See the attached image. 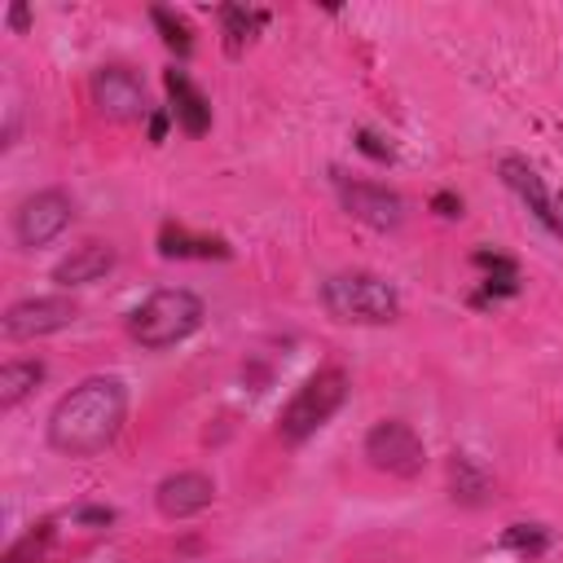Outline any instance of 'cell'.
Returning a JSON list of instances; mask_svg holds the SVG:
<instances>
[{
	"mask_svg": "<svg viewBox=\"0 0 563 563\" xmlns=\"http://www.w3.org/2000/svg\"><path fill=\"white\" fill-rule=\"evenodd\" d=\"M114 246L110 242H79L66 260H57L53 264V282L62 286V290H75V286H92V282H101L110 268H114Z\"/></svg>",
	"mask_w": 563,
	"mask_h": 563,
	"instance_id": "obj_11",
	"label": "cell"
},
{
	"mask_svg": "<svg viewBox=\"0 0 563 563\" xmlns=\"http://www.w3.org/2000/svg\"><path fill=\"white\" fill-rule=\"evenodd\" d=\"M70 220H75V202L66 189H35L13 207V238L22 251H40L53 238H62Z\"/></svg>",
	"mask_w": 563,
	"mask_h": 563,
	"instance_id": "obj_6",
	"label": "cell"
},
{
	"mask_svg": "<svg viewBox=\"0 0 563 563\" xmlns=\"http://www.w3.org/2000/svg\"><path fill=\"white\" fill-rule=\"evenodd\" d=\"M220 22H224V40H229V53H238L242 48V40H251L264 22H268V13L264 9H242V4H224L220 9Z\"/></svg>",
	"mask_w": 563,
	"mask_h": 563,
	"instance_id": "obj_17",
	"label": "cell"
},
{
	"mask_svg": "<svg viewBox=\"0 0 563 563\" xmlns=\"http://www.w3.org/2000/svg\"><path fill=\"white\" fill-rule=\"evenodd\" d=\"M559 207H563V194H559Z\"/></svg>",
	"mask_w": 563,
	"mask_h": 563,
	"instance_id": "obj_27",
	"label": "cell"
},
{
	"mask_svg": "<svg viewBox=\"0 0 563 563\" xmlns=\"http://www.w3.org/2000/svg\"><path fill=\"white\" fill-rule=\"evenodd\" d=\"M431 207H435V211H440L444 220L462 216V198H457V194H435V198H431Z\"/></svg>",
	"mask_w": 563,
	"mask_h": 563,
	"instance_id": "obj_24",
	"label": "cell"
},
{
	"mask_svg": "<svg viewBox=\"0 0 563 563\" xmlns=\"http://www.w3.org/2000/svg\"><path fill=\"white\" fill-rule=\"evenodd\" d=\"M75 519L92 523V528H106V523H114V510L110 506H84V510H75Z\"/></svg>",
	"mask_w": 563,
	"mask_h": 563,
	"instance_id": "obj_23",
	"label": "cell"
},
{
	"mask_svg": "<svg viewBox=\"0 0 563 563\" xmlns=\"http://www.w3.org/2000/svg\"><path fill=\"white\" fill-rule=\"evenodd\" d=\"M216 501V479L202 471H172L154 488V506L163 519H194Z\"/></svg>",
	"mask_w": 563,
	"mask_h": 563,
	"instance_id": "obj_10",
	"label": "cell"
},
{
	"mask_svg": "<svg viewBox=\"0 0 563 563\" xmlns=\"http://www.w3.org/2000/svg\"><path fill=\"white\" fill-rule=\"evenodd\" d=\"M48 537H53V528H48V523L31 528L22 541H13V545L4 550V559H0V563H40V559H44V545H48Z\"/></svg>",
	"mask_w": 563,
	"mask_h": 563,
	"instance_id": "obj_20",
	"label": "cell"
},
{
	"mask_svg": "<svg viewBox=\"0 0 563 563\" xmlns=\"http://www.w3.org/2000/svg\"><path fill=\"white\" fill-rule=\"evenodd\" d=\"M207 308L202 299L189 290V286H158L150 290L132 312H128V334L150 347V352H163V347H176L185 343L198 325H202Z\"/></svg>",
	"mask_w": 563,
	"mask_h": 563,
	"instance_id": "obj_3",
	"label": "cell"
},
{
	"mask_svg": "<svg viewBox=\"0 0 563 563\" xmlns=\"http://www.w3.org/2000/svg\"><path fill=\"white\" fill-rule=\"evenodd\" d=\"M449 488H453V501L479 506V501L488 497V475L475 466L471 453H453V457H449Z\"/></svg>",
	"mask_w": 563,
	"mask_h": 563,
	"instance_id": "obj_16",
	"label": "cell"
},
{
	"mask_svg": "<svg viewBox=\"0 0 563 563\" xmlns=\"http://www.w3.org/2000/svg\"><path fill=\"white\" fill-rule=\"evenodd\" d=\"M321 308L343 325H387L400 317V295L369 268H339L321 282Z\"/></svg>",
	"mask_w": 563,
	"mask_h": 563,
	"instance_id": "obj_2",
	"label": "cell"
},
{
	"mask_svg": "<svg viewBox=\"0 0 563 563\" xmlns=\"http://www.w3.org/2000/svg\"><path fill=\"white\" fill-rule=\"evenodd\" d=\"M26 22H31L26 4H13V9H9V26H13V31H26Z\"/></svg>",
	"mask_w": 563,
	"mask_h": 563,
	"instance_id": "obj_26",
	"label": "cell"
},
{
	"mask_svg": "<svg viewBox=\"0 0 563 563\" xmlns=\"http://www.w3.org/2000/svg\"><path fill=\"white\" fill-rule=\"evenodd\" d=\"M150 22L163 31V44L176 53V57H189L194 53V35H189V22L176 18L172 9H150Z\"/></svg>",
	"mask_w": 563,
	"mask_h": 563,
	"instance_id": "obj_19",
	"label": "cell"
},
{
	"mask_svg": "<svg viewBox=\"0 0 563 563\" xmlns=\"http://www.w3.org/2000/svg\"><path fill=\"white\" fill-rule=\"evenodd\" d=\"M545 545H550V528H541V523H510L501 532V550H510L519 559H537V554H545Z\"/></svg>",
	"mask_w": 563,
	"mask_h": 563,
	"instance_id": "obj_18",
	"label": "cell"
},
{
	"mask_svg": "<svg viewBox=\"0 0 563 563\" xmlns=\"http://www.w3.org/2000/svg\"><path fill=\"white\" fill-rule=\"evenodd\" d=\"M44 383V361H4L0 365V409H18Z\"/></svg>",
	"mask_w": 563,
	"mask_h": 563,
	"instance_id": "obj_15",
	"label": "cell"
},
{
	"mask_svg": "<svg viewBox=\"0 0 563 563\" xmlns=\"http://www.w3.org/2000/svg\"><path fill=\"white\" fill-rule=\"evenodd\" d=\"M163 84H167V92H172V119L189 132V136H202L207 128H211V101L189 84V75L185 70H167L163 75Z\"/></svg>",
	"mask_w": 563,
	"mask_h": 563,
	"instance_id": "obj_13",
	"label": "cell"
},
{
	"mask_svg": "<svg viewBox=\"0 0 563 563\" xmlns=\"http://www.w3.org/2000/svg\"><path fill=\"white\" fill-rule=\"evenodd\" d=\"M475 264H479L488 277H519V273H515V260H510V255H497V251H475Z\"/></svg>",
	"mask_w": 563,
	"mask_h": 563,
	"instance_id": "obj_22",
	"label": "cell"
},
{
	"mask_svg": "<svg viewBox=\"0 0 563 563\" xmlns=\"http://www.w3.org/2000/svg\"><path fill=\"white\" fill-rule=\"evenodd\" d=\"M88 92H92V106H97L106 119H114V123H132V119H145V114H150L145 79H141L132 66H123V62L97 66Z\"/></svg>",
	"mask_w": 563,
	"mask_h": 563,
	"instance_id": "obj_7",
	"label": "cell"
},
{
	"mask_svg": "<svg viewBox=\"0 0 563 563\" xmlns=\"http://www.w3.org/2000/svg\"><path fill=\"white\" fill-rule=\"evenodd\" d=\"M497 167H501V180H506V185L528 202V211H532L550 233H559V238H563V216H554V211H550V198H545V185H541L537 167H532V163H523V158H515V154H506Z\"/></svg>",
	"mask_w": 563,
	"mask_h": 563,
	"instance_id": "obj_12",
	"label": "cell"
},
{
	"mask_svg": "<svg viewBox=\"0 0 563 563\" xmlns=\"http://www.w3.org/2000/svg\"><path fill=\"white\" fill-rule=\"evenodd\" d=\"M128 422V383L119 374H88L75 383L48 413L44 435L62 457H97L106 453Z\"/></svg>",
	"mask_w": 563,
	"mask_h": 563,
	"instance_id": "obj_1",
	"label": "cell"
},
{
	"mask_svg": "<svg viewBox=\"0 0 563 563\" xmlns=\"http://www.w3.org/2000/svg\"><path fill=\"white\" fill-rule=\"evenodd\" d=\"M365 462L383 475H396V479H413L422 466H427V449H422V435L400 422V418H383L365 431Z\"/></svg>",
	"mask_w": 563,
	"mask_h": 563,
	"instance_id": "obj_5",
	"label": "cell"
},
{
	"mask_svg": "<svg viewBox=\"0 0 563 563\" xmlns=\"http://www.w3.org/2000/svg\"><path fill=\"white\" fill-rule=\"evenodd\" d=\"M347 391H352L347 369H339V365L312 369V374L295 387V396L282 405V413H277V435H282L286 444H303L308 435H317V431L343 409Z\"/></svg>",
	"mask_w": 563,
	"mask_h": 563,
	"instance_id": "obj_4",
	"label": "cell"
},
{
	"mask_svg": "<svg viewBox=\"0 0 563 563\" xmlns=\"http://www.w3.org/2000/svg\"><path fill=\"white\" fill-rule=\"evenodd\" d=\"M75 317H79V303L70 295H31V299H18L4 308L0 330H4V339L22 343V339L57 334V330L75 325Z\"/></svg>",
	"mask_w": 563,
	"mask_h": 563,
	"instance_id": "obj_8",
	"label": "cell"
},
{
	"mask_svg": "<svg viewBox=\"0 0 563 563\" xmlns=\"http://www.w3.org/2000/svg\"><path fill=\"white\" fill-rule=\"evenodd\" d=\"M356 150L369 154L374 163H391V145H387L378 132H369V128H356Z\"/></svg>",
	"mask_w": 563,
	"mask_h": 563,
	"instance_id": "obj_21",
	"label": "cell"
},
{
	"mask_svg": "<svg viewBox=\"0 0 563 563\" xmlns=\"http://www.w3.org/2000/svg\"><path fill=\"white\" fill-rule=\"evenodd\" d=\"M158 255L163 260H229V242L224 238H198L180 224H167L158 233Z\"/></svg>",
	"mask_w": 563,
	"mask_h": 563,
	"instance_id": "obj_14",
	"label": "cell"
},
{
	"mask_svg": "<svg viewBox=\"0 0 563 563\" xmlns=\"http://www.w3.org/2000/svg\"><path fill=\"white\" fill-rule=\"evenodd\" d=\"M167 119H172V110H158V114H150V141H163V132H167Z\"/></svg>",
	"mask_w": 563,
	"mask_h": 563,
	"instance_id": "obj_25",
	"label": "cell"
},
{
	"mask_svg": "<svg viewBox=\"0 0 563 563\" xmlns=\"http://www.w3.org/2000/svg\"><path fill=\"white\" fill-rule=\"evenodd\" d=\"M334 185H339V202H343V211H347L352 220H361V224H369V229H378V233L400 229V220H405V198H400L396 189L374 185V180H347V176H334Z\"/></svg>",
	"mask_w": 563,
	"mask_h": 563,
	"instance_id": "obj_9",
	"label": "cell"
}]
</instances>
